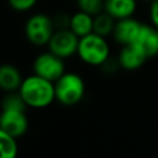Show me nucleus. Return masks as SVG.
Wrapping results in <instances>:
<instances>
[{"instance_id":"obj_1","label":"nucleus","mask_w":158,"mask_h":158,"mask_svg":"<svg viewBox=\"0 0 158 158\" xmlns=\"http://www.w3.org/2000/svg\"><path fill=\"white\" fill-rule=\"evenodd\" d=\"M19 93L26 105L35 109L46 107L56 100L54 83L35 73L33 75L22 79V83L19 88Z\"/></svg>"},{"instance_id":"obj_2","label":"nucleus","mask_w":158,"mask_h":158,"mask_svg":"<svg viewBox=\"0 0 158 158\" xmlns=\"http://www.w3.org/2000/svg\"><path fill=\"white\" fill-rule=\"evenodd\" d=\"M77 53L89 65H102L110 57V47L105 37L91 32L79 38Z\"/></svg>"},{"instance_id":"obj_3","label":"nucleus","mask_w":158,"mask_h":158,"mask_svg":"<svg viewBox=\"0 0 158 158\" xmlns=\"http://www.w3.org/2000/svg\"><path fill=\"white\" fill-rule=\"evenodd\" d=\"M85 93V84L83 78L77 73H63L54 81L56 100L65 106L78 104Z\"/></svg>"},{"instance_id":"obj_4","label":"nucleus","mask_w":158,"mask_h":158,"mask_svg":"<svg viewBox=\"0 0 158 158\" xmlns=\"http://www.w3.org/2000/svg\"><path fill=\"white\" fill-rule=\"evenodd\" d=\"M54 32V23L51 17L44 14L32 15L25 25L26 38L36 46H44L49 42Z\"/></svg>"},{"instance_id":"obj_5","label":"nucleus","mask_w":158,"mask_h":158,"mask_svg":"<svg viewBox=\"0 0 158 158\" xmlns=\"http://www.w3.org/2000/svg\"><path fill=\"white\" fill-rule=\"evenodd\" d=\"M63 58L51 51L41 53L33 62V73L51 81H56L65 70Z\"/></svg>"},{"instance_id":"obj_6","label":"nucleus","mask_w":158,"mask_h":158,"mask_svg":"<svg viewBox=\"0 0 158 158\" xmlns=\"http://www.w3.org/2000/svg\"><path fill=\"white\" fill-rule=\"evenodd\" d=\"M79 37L69 28H59L53 32L47 43L49 51L60 58H68L77 53Z\"/></svg>"},{"instance_id":"obj_7","label":"nucleus","mask_w":158,"mask_h":158,"mask_svg":"<svg viewBox=\"0 0 158 158\" xmlns=\"http://www.w3.org/2000/svg\"><path fill=\"white\" fill-rule=\"evenodd\" d=\"M0 127L15 138L23 136L28 128V120L22 110H1Z\"/></svg>"},{"instance_id":"obj_8","label":"nucleus","mask_w":158,"mask_h":158,"mask_svg":"<svg viewBox=\"0 0 158 158\" xmlns=\"http://www.w3.org/2000/svg\"><path fill=\"white\" fill-rule=\"evenodd\" d=\"M133 44H136L147 58L158 56V28L153 25L142 23Z\"/></svg>"},{"instance_id":"obj_9","label":"nucleus","mask_w":158,"mask_h":158,"mask_svg":"<svg viewBox=\"0 0 158 158\" xmlns=\"http://www.w3.org/2000/svg\"><path fill=\"white\" fill-rule=\"evenodd\" d=\"M141 25L142 23L138 22L137 20H135L132 16L117 20V22H115V26H114L112 36L122 46L133 43V41L136 40V37L138 35Z\"/></svg>"},{"instance_id":"obj_10","label":"nucleus","mask_w":158,"mask_h":158,"mask_svg":"<svg viewBox=\"0 0 158 158\" xmlns=\"http://www.w3.org/2000/svg\"><path fill=\"white\" fill-rule=\"evenodd\" d=\"M148 59L146 54L133 43L123 44L122 49L120 51L117 62L118 65L126 70H135L143 65V63Z\"/></svg>"},{"instance_id":"obj_11","label":"nucleus","mask_w":158,"mask_h":158,"mask_svg":"<svg viewBox=\"0 0 158 158\" xmlns=\"http://www.w3.org/2000/svg\"><path fill=\"white\" fill-rule=\"evenodd\" d=\"M136 7V0H104V11L115 20L131 17Z\"/></svg>"},{"instance_id":"obj_12","label":"nucleus","mask_w":158,"mask_h":158,"mask_svg":"<svg viewBox=\"0 0 158 158\" xmlns=\"http://www.w3.org/2000/svg\"><path fill=\"white\" fill-rule=\"evenodd\" d=\"M22 83V75L20 70L12 64L0 65V89L7 91L19 90Z\"/></svg>"},{"instance_id":"obj_13","label":"nucleus","mask_w":158,"mask_h":158,"mask_svg":"<svg viewBox=\"0 0 158 158\" xmlns=\"http://www.w3.org/2000/svg\"><path fill=\"white\" fill-rule=\"evenodd\" d=\"M93 20L94 16L84 11H78L69 20V30L74 32L79 38L93 32Z\"/></svg>"},{"instance_id":"obj_14","label":"nucleus","mask_w":158,"mask_h":158,"mask_svg":"<svg viewBox=\"0 0 158 158\" xmlns=\"http://www.w3.org/2000/svg\"><path fill=\"white\" fill-rule=\"evenodd\" d=\"M114 26H115V19H112L105 11L94 16L93 32H95V33H98V35H100L102 37H106L107 35L112 33Z\"/></svg>"},{"instance_id":"obj_15","label":"nucleus","mask_w":158,"mask_h":158,"mask_svg":"<svg viewBox=\"0 0 158 158\" xmlns=\"http://www.w3.org/2000/svg\"><path fill=\"white\" fill-rule=\"evenodd\" d=\"M16 138L0 127V158H14L17 154Z\"/></svg>"},{"instance_id":"obj_16","label":"nucleus","mask_w":158,"mask_h":158,"mask_svg":"<svg viewBox=\"0 0 158 158\" xmlns=\"http://www.w3.org/2000/svg\"><path fill=\"white\" fill-rule=\"evenodd\" d=\"M26 102L23 101L22 96L20 95L19 90L16 91H7L1 101V110H22L26 111Z\"/></svg>"},{"instance_id":"obj_17","label":"nucleus","mask_w":158,"mask_h":158,"mask_svg":"<svg viewBox=\"0 0 158 158\" xmlns=\"http://www.w3.org/2000/svg\"><path fill=\"white\" fill-rule=\"evenodd\" d=\"M77 5L80 11L93 16L100 14L104 10V0H77Z\"/></svg>"},{"instance_id":"obj_18","label":"nucleus","mask_w":158,"mask_h":158,"mask_svg":"<svg viewBox=\"0 0 158 158\" xmlns=\"http://www.w3.org/2000/svg\"><path fill=\"white\" fill-rule=\"evenodd\" d=\"M7 1L11 9L19 12H25L31 10L37 2V0H7Z\"/></svg>"},{"instance_id":"obj_19","label":"nucleus","mask_w":158,"mask_h":158,"mask_svg":"<svg viewBox=\"0 0 158 158\" xmlns=\"http://www.w3.org/2000/svg\"><path fill=\"white\" fill-rule=\"evenodd\" d=\"M149 16H151V20H152L153 26H156L158 28V0L152 1L151 10H149Z\"/></svg>"},{"instance_id":"obj_20","label":"nucleus","mask_w":158,"mask_h":158,"mask_svg":"<svg viewBox=\"0 0 158 158\" xmlns=\"http://www.w3.org/2000/svg\"><path fill=\"white\" fill-rule=\"evenodd\" d=\"M144 1H149V2H152V1H154V0H144Z\"/></svg>"},{"instance_id":"obj_21","label":"nucleus","mask_w":158,"mask_h":158,"mask_svg":"<svg viewBox=\"0 0 158 158\" xmlns=\"http://www.w3.org/2000/svg\"><path fill=\"white\" fill-rule=\"evenodd\" d=\"M0 114H1V110H0Z\"/></svg>"}]
</instances>
